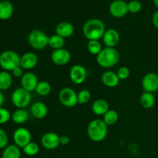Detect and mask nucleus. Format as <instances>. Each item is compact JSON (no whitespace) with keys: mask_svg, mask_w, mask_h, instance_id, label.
I'll return each mask as SVG.
<instances>
[{"mask_svg":"<svg viewBox=\"0 0 158 158\" xmlns=\"http://www.w3.org/2000/svg\"><path fill=\"white\" fill-rule=\"evenodd\" d=\"M106 26L104 23L99 19L87 20L83 26V33L88 40H99L103 38Z\"/></svg>","mask_w":158,"mask_h":158,"instance_id":"obj_1","label":"nucleus"},{"mask_svg":"<svg viewBox=\"0 0 158 158\" xmlns=\"http://www.w3.org/2000/svg\"><path fill=\"white\" fill-rule=\"evenodd\" d=\"M86 132L88 137L92 141L101 142L107 136V125L103 120L95 119L89 123Z\"/></svg>","mask_w":158,"mask_h":158,"instance_id":"obj_2","label":"nucleus"},{"mask_svg":"<svg viewBox=\"0 0 158 158\" xmlns=\"http://www.w3.org/2000/svg\"><path fill=\"white\" fill-rule=\"evenodd\" d=\"M120 60V53L115 48L106 47L97 56V63L100 67L110 69L115 66Z\"/></svg>","mask_w":158,"mask_h":158,"instance_id":"obj_3","label":"nucleus"},{"mask_svg":"<svg viewBox=\"0 0 158 158\" xmlns=\"http://www.w3.org/2000/svg\"><path fill=\"white\" fill-rule=\"evenodd\" d=\"M21 56L16 52L6 50L0 54V67L5 71L12 72L20 66Z\"/></svg>","mask_w":158,"mask_h":158,"instance_id":"obj_4","label":"nucleus"},{"mask_svg":"<svg viewBox=\"0 0 158 158\" xmlns=\"http://www.w3.org/2000/svg\"><path fill=\"white\" fill-rule=\"evenodd\" d=\"M49 38L44 32L40 29H33L28 35V43L35 50H43L49 46Z\"/></svg>","mask_w":158,"mask_h":158,"instance_id":"obj_5","label":"nucleus"},{"mask_svg":"<svg viewBox=\"0 0 158 158\" xmlns=\"http://www.w3.org/2000/svg\"><path fill=\"white\" fill-rule=\"evenodd\" d=\"M12 103L17 109H25L27 107L32 100L31 93L23 87L15 89L11 96Z\"/></svg>","mask_w":158,"mask_h":158,"instance_id":"obj_6","label":"nucleus"},{"mask_svg":"<svg viewBox=\"0 0 158 158\" xmlns=\"http://www.w3.org/2000/svg\"><path fill=\"white\" fill-rule=\"evenodd\" d=\"M58 98L60 103L66 107L71 108L78 104L77 94L70 87H65L60 89L58 94Z\"/></svg>","mask_w":158,"mask_h":158,"instance_id":"obj_7","label":"nucleus"},{"mask_svg":"<svg viewBox=\"0 0 158 158\" xmlns=\"http://www.w3.org/2000/svg\"><path fill=\"white\" fill-rule=\"evenodd\" d=\"M12 138L14 144L18 146L19 148H23L32 141V134L27 128L19 127L14 131Z\"/></svg>","mask_w":158,"mask_h":158,"instance_id":"obj_8","label":"nucleus"},{"mask_svg":"<svg viewBox=\"0 0 158 158\" xmlns=\"http://www.w3.org/2000/svg\"><path fill=\"white\" fill-rule=\"evenodd\" d=\"M87 77V71L86 68L80 64H76L71 67L69 70V79L71 82L76 85H80L84 83Z\"/></svg>","mask_w":158,"mask_h":158,"instance_id":"obj_9","label":"nucleus"},{"mask_svg":"<svg viewBox=\"0 0 158 158\" xmlns=\"http://www.w3.org/2000/svg\"><path fill=\"white\" fill-rule=\"evenodd\" d=\"M142 87L144 92L154 93L158 90V75L155 73H148L142 79Z\"/></svg>","mask_w":158,"mask_h":158,"instance_id":"obj_10","label":"nucleus"},{"mask_svg":"<svg viewBox=\"0 0 158 158\" xmlns=\"http://www.w3.org/2000/svg\"><path fill=\"white\" fill-rule=\"evenodd\" d=\"M60 137L56 133H45L41 137V144L46 150L52 151L60 145Z\"/></svg>","mask_w":158,"mask_h":158,"instance_id":"obj_11","label":"nucleus"},{"mask_svg":"<svg viewBox=\"0 0 158 158\" xmlns=\"http://www.w3.org/2000/svg\"><path fill=\"white\" fill-rule=\"evenodd\" d=\"M109 12L115 18H123L127 14V3L123 0H114L109 6Z\"/></svg>","mask_w":158,"mask_h":158,"instance_id":"obj_12","label":"nucleus"},{"mask_svg":"<svg viewBox=\"0 0 158 158\" xmlns=\"http://www.w3.org/2000/svg\"><path fill=\"white\" fill-rule=\"evenodd\" d=\"M71 54L67 49H55L51 53V60L56 66H65L70 62Z\"/></svg>","mask_w":158,"mask_h":158,"instance_id":"obj_13","label":"nucleus"},{"mask_svg":"<svg viewBox=\"0 0 158 158\" xmlns=\"http://www.w3.org/2000/svg\"><path fill=\"white\" fill-rule=\"evenodd\" d=\"M38 83V77L32 72L24 73L23 76L21 77L22 87L30 93L35 91Z\"/></svg>","mask_w":158,"mask_h":158,"instance_id":"obj_14","label":"nucleus"},{"mask_svg":"<svg viewBox=\"0 0 158 158\" xmlns=\"http://www.w3.org/2000/svg\"><path fill=\"white\" fill-rule=\"evenodd\" d=\"M39 59L36 54L32 52H27L23 54L20 59V66L24 70H30L36 67Z\"/></svg>","mask_w":158,"mask_h":158,"instance_id":"obj_15","label":"nucleus"},{"mask_svg":"<svg viewBox=\"0 0 158 158\" xmlns=\"http://www.w3.org/2000/svg\"><path fill=\"white\" fill-rule=\"evenodd\" d=\"M102 40L106 47L115 48L120 42V34L118 31L114 29H106Z\"/></svg>","mask_w":158,"mask_h":158,"instance_id":"obj_16","label":"nucleus"},{"mask_svg":"<svg viewBox=\"0 0 158 158\" xmlns=\"http://www.w3.org/2000/svg\"><path fill=\"white\" fill-rule=\"evenodd\" d=\"M30 113L34 118L41 120L47 116L48 107L43 102H35L31 105Z\"/></svg>","mask_w":158,"mask_h":158,"instance_id":"obj_17","label":"nucleus"},{"mask_svg":"<svg viewBox=\"0 0 158 158\" xmlns=\"http://www.w3.org/2000/svg\"><path fill=\"white\" fill-rule=\"evenodd\" d=\"M74 32H75V28L73 25L69 22H61L56 26V33L64 39L72 36Z\"/></svg>","mask_w":158,"mask_h":158,"instance_id":"obj_18","label":"nucleus"},{"mask_svg":"<svg viewBox=\"0 0 158 158\" xmlns=\"http://www.w3.org/2000/svg\"><path fill=\"white\" fill-rule=\"evenodd\" d=\"M101 81L104 86L109 88H114L118 86L120 83V79L117 73L111 70L105 71L101 76Z\"/></svg>","mask_w":158,"mask_h":158,"instance_id":"obj_19","label":"nucleus"},{"mask_svg":"<svg viewBox=\"0 0 158 158\" xmlns=\"http://www.w3.org/2000/svg\"><path fill=\"white\" fill-rule=\"evenodd\" d=\"M93 113L97 116H103L110 110L109 103L103 99H97L91 106Z\"/></svg>","mask_w":158,"mask_h":158,"instance_id":"obj_20","label":"nucleus"},{"mask_svg":"<svg viewBox=\"0 0 158 158\" xmlns=\"http://www.w3.org/2000/svg\"><path fill=\"white\" fill-rule=\"evenodd\" d=\"M14 7L12 2L8 0H2L0 2V19L8 20L12 16Z\"/></svg>","mask_w":158,"mask_h":158,"instance_id":"obj_21","label":"nucleus"},{"mask_svg":"<svg viewBox=\"0 0 158 158\" xmlns=\"http://www.w3.org/2000/svg\"><path fill=\"white\" fill-rule=\"evenodd\" d=\"M156 102L155 97L152 93L144 92L140 97V103L144 109H151L154 106Z\"/></svg>","mask_w":158,"mask_h":158,"instance_id":"obj_22","label":"nucleus"},{"mask_svg":"<svg viewBox=\"0 0 158 158\" xmlns=\"http://www.w3.org/2000/svg\"><path fill=\"white\" fill-rule=\"evenodd\" d=\"M21 150L15 144H9L3 149L2 158H20Z\"/></svg>","mask_w":158,"mask_h":158,"instance_id":"obj_23","label":"nucleus"},{"mask_svg":"<svg viewBox=\"0 0 158 158\" xmlns=\"http://www.w3.org/2000/svg\"><path fill=\"white\" fill-rule=\"evenodd\" d=\"M29 113L25 109H17L12 114V120L16 124H23L29 119Z\"/></svg>","mask_w":158,"mask_h":158,"instance_id":"obj_24","label":"nucleus"},{"mask_svg":"<svg viewBox=\"0 0 158 158\" xmlns=\"http://www.w3.org/2000/svg\"><path fill=\"white\" fill-rule=\"evenodd\" d=\"M12 84V77L9 72L2 70L0 72V90L9 89Z\"/></svg>","mask_w":158,"mask_h":158,"instance_id":"obj_25","label":"nucleus"},{"mask_svg":"<svg viewBox=\"0 0 158 158\" xmlns=\"http://www.w3.org/2000/svg\"><path fill=\"white\" fill-rule=\"evenodd\" d=\"M65 45V39L59 35L58 34H53L49 38V46L53 50L63 49Z\"/></svg>","mask_w":158,"mask_h":158,"instance_id":"obj_26","label":"nucleus"},{"mask_svg":"<svg viewBox=\"0 0 158 158\" xmlns=\"http://www.w3.org/2000/svg\"><path fill=\"white\" fill-rule=\"evenodd\" d=\"M51 85L49 82L45 81H40L37 84L36 88H35V91L39 96H41V97H46V96L49 95L51 92Z\"/></svg>","mask_w":158,"mask_h":158,"instance_id":"obj_27","label":"nucleus"},{"mask_svg":"<svg viewBox=\"0 0 158 158\" xmlns=\"http://www.w3.org/2000/svg\"><path fill=\"white\" fill-rule=\"evenodd\" d=\"M119 119V115L117 112L114 110L110 109L106 114L103 115V120L107 126H113L117 123Z\"/></svg>","mask_w":158,"mask_h":158,"instance_id":"obj_28","label":"nucleus"},{"mask_svg":"<svg viewBox=\"0 0 158 158\" xmlns=\"http://www.w3.org/2000/svg\"><path fill=\"white\" fill-rule=\"evenodd\" d=\"M87 49L90 54L97 56L102 51L103 46L99 40H89L87 43Z\"/></svg>","mask_w":158,"mask_h":158,"instance_id":"obj_29","label":"nucleus"},{"mask_svg":"<svg viewBox=\"0 0 158 158\" xmlns=\"http://www.w3.org/2000/svg\"><path fill=\"white\" fill-rule=\"evenodd\" d=\"M23 151L26 155L32 157V156H35L38 154L39 151H40V147L36 143L31 141L30 143H28L23 148Z\"/></svg>","mask_w":158,"mask_h":158,"instance_id":"obj_30","label":"nucleus"},{"mask_svg":"<svg viewBox=\"0 0 158 158\" xmlns=\"http://www.w3.org/2000/svg\"><path fill=\"white\" fill-rule=\"evenodd\" d=\"M91 99V93L88 89H82L77 94L78 104L83 105L87 103Z\"/></svg>","mask_w":158,"mask_h":158,"instance_id":"obj_31","label":"nucleus"},{"mask_svg":"<svg viewBox=\"0 0 158 158\" xmlns=\"http://www.w3.org/2000/svg\"><path fill=\"white\" fill-rule=\"evenodd\" d=\"M128 12L131 13H138L142 9V4L138 0H131L127 3Z\"/></svg>","mask_w":158,"mask_h":158,"instance_id":"obj_32","label":"nucleus"},{"mask_svg":"<svg viewBox=\"0 0 158 158\" xmlns=\"http://www.w3.org/2000/svg\"><path fill=\"white\" fill-rule=\"evenodd\" d=\"M12 118L10 112L6 108L0 107V125L6 124Z\"/></svg>","mask_w":158,"mask_h":158,"instance_id":"obj_33","label":"nucleus"},{"mask_svg":"<svg viewBox=\"0 0 158 158\" xmlns=\"http://www.w3.org/2000/svg\"><path fill=\"white\" fill-rule=\"evenodd\" d=\"M117 76H118L120 80H125L130 77L131 71L127 66H122L118 69L117 72Z\"/></svg>","mask_w":158,"mask_h":158,"instance_id":"obj_34","label":"nucleus"},{"mask_svg":"<svg viewBox=\"0 0 158 158\" xmlns=\"http://www.w3.org/2000/svg\"><path fill=\"white\" fill-rule=\"evenodd\" d=\"M9 143V137L4 130L0 128V150L4 149L8 146Z\"/></svg>","mask_w":158,"mask_h":158,"instance_id":"obj_35","label":"nucleus"},{"mask_svg":"<svg viewBox=\"0 0 158 158\" xmlns=\"http://www.w3.org/2000/svg\"><path fill=\"white\" fill-rule=\"evenodd\" d=\"M23 70H24V69H23L21 66L15 68L14 70L12 71V75H13L15 77H17V78H19V77H22L23 76V74H24Z\"/></svg>","mask_w":158,"mask_h":158,"instance_id":"obj_36","label":"nucleus"},{"mask_svg":"<svg viewBox=\"0 0 158 158\" xmlns=\"http://www.w3.org/2000/svg\"><path fill=\"white\" fill-rule=\"evenodd\" d=\"M69 137L67 135H62L60 137V141L61 145H67L69 143Z\"/></svg>","mask_w":158,"mask_h":158,"instance_id":"obj_37","label":"nucleus"},{"mask_svg":"<svg viewBox=\"0 0 158 158\" xmlns=\"http://www.w3.org/2000/svg\"><path fill=\"white\" fill-rule=\"evenodd\" d=\"M152 23L154 24V26H155V28H157L158 29V10L156 11L154 13V15H153Z\"/></svg>","mask_w":158,"mask_h":158,"instance_id":"obj_38","label":"nucleus"},{"mask_svg":"<svg viewBox=\"0 0 158 158\" xmlns=\"http://www.w3.org/2000/svg\"><path fill=\"white\" fill-rule=\"evenodd\" d=\"M4 101H5L4 95H3L2 92L0 90V107H2V106L3 103H4Z\"/></svg>","mask_w":158,"mask_h":158,"instance_id":"obj_39","label":"nucleus"},{"mask_svg":"<svg viewBox=\"0 0 158 158\" xmlns=\"http://www.w3.org/2000/svg\"><path fill=\"white\" fill-rule=\"evenodd\" d=\"M153 2H154V6L158 9V0H153Z\"/></svg>","mask_w":158,"mask_h":158,"instance_id":"obj_40","label":"nucleus"},{"mask_svg":"<svg viewBox=\"0 0 158 158\" xmlns=\"http://www.w3.org/2000/svg\"><path fill=\"white\" fill-rule=\"evenodd\" d=\"M123 1H125V2H126V1H128V0H123Z\"/></svg>","mask_w":158,"mask_h":158,"instance_id":"obj_41","label":"nucleus"},{"mask_svg":"<svg viewBox=\"0 0 158 158\" xmlns=\"http://www.w3.org/2000/svg\"><path fill=\"white\" fill-rule=\"evenodd\" d=\"M2 0H0V2H2Z\"/></svg>","mask_w":158,"mask_h":158,"instance_id":"obj_42","label":"nucleus"}]
</instances>
